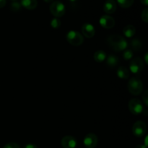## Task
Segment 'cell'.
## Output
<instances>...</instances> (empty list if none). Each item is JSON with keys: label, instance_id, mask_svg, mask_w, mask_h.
Returning <instances> with one entry per match:
<instances>
[{"label": "cell", "instance_id": "6da1fadb", "mask_svg": "<svg viewBox=\"0 0 148 148\" xmlns=\"http://www.w3.org/2000/svg\"><path fill=\"white\" fill-rule=\"evenodd\" d=\"M107 43L110 47L116 51H123L128 46V43L124 38L119 35H111L107 38Z\"/></svg>", "mask_w": 148, "mask_h": 148}, {"label": "cell", "instance_id": "7a4b0ae2", "mask_svg": "<svg viewBox=\"0 0 148 148\" xmlns=\"http://www.w3.org/2000/svg\"><path fill=\"white\" fill-rule=\"evenodd\" d=\"M129 92L134 95H138L143 90V83L140 79L137 77L131 78L127 85Z\"/></svg>", "mask_w": 148, "mask_h": 148}, {"label": "cell", "instance_id": "3957f363", "mask_svg": "<svg viewBox=\"0 0 148 148\" xmlns=\"http://www.w3.org/2000/svg\"><path fill=\"white\" fill-rule=\"evenodd\" d=\"M66 39L71 45L74 46H79L84 41L83 36L79 32L70 30L66 33Z\"/></svg>", "mask_w": 148, "mask_h": 148}, {"label": "cell", "instance_id": "277c9868", "mask_svg": "<svg viewBox=\"0 0 148 148\" xmlns=\"http://www.w3.org/2000/svg\"><path fill=\"white\" fill-rule=\"evenodd\" d=\"M49 10L55 17L58 18V17H62L65 14L66 9H65L64 4L62 1H53L49 7Z\"/></svg>", "mask_w": 148, "mask_h": 148}, {"label": "cell", "instance_id": "5b68a950", "mask_svg": "<svg viewBox=\"0 0 148 148\" xmlns=\"http://www.w3.org/2000/svg\"><path fill=\"white\" fill-rule=\"evenodd\" d=\"M129 109L134 115H140L144 111V106L141 101L137 98H133L129 102Z\"/></svg>", "mask_w": 148, "mask_h": 148}, {"label": "cell", "instance_id": "8992f818", "mask_svg": "<svg viewBox=\"0 0 148 148\" xmlns=\"http://www.w3.org/2000/svg\"><path fill=\"white\" fill-rule=\"evenodd\" d=\"M130 69L131 72L134 75H138L144 69V62L140 57H136L132 59L130 64Z\"/></svg>", "mask_w": 148, "mask_h": 148}, {"label": "cell", "instance_id": "52a82bcc", "mask_svg": "<svg viewBox=\"0 0 148 148\" xmlns=\"http://www.w3.org/2000/svg\"><path fill=\"white\" fill-rule=\"evenodd\" d=\"M147 132V126L143 121H137L132 127V132L137 137H142Z\"/></svg>", "mask_w": 148, "mask_h": 148}, {"label": "cell", "instance_id": "ba28073f", "mask_svg": "<svg viewBox=\"0 0 148 148\" xmlns=\"http://www.w3.org/2000/svg\"><path fill=\"white\" fill-rule=\"evenodd\" d=\"M98 137L93 133H89L85 137L83 144L87 148H95L98 145Z\"/></svg>", "mask_w": 148, "mask_h": 148}, {"label": "cell", "instance_id": "9c48e42d", "mask_svg": "<svg viewBox=\"0 0 148 148\" xmlns=\"http://www.w3.org/2000/svg\"><path fill=\"white\" fill-rule=\"evenodd\" d=\"M99 23L103 28L111 29L115 25V20L111 16L105 14L100 18Z\"/></svg>", "mask_w": 148, "mask_h": 148}, {"label": "cell", "instance_id": "30bf717a", "mask_svg": "<svg viewBox=\"0 0 148 148\" xmlns=\"http://www.w3.org/2000/svg\"><path fill=\"white\" fill-rule=\"evenodd\" d=\"M61 145L64 148H76L77 145V141L75 137L67 135L62 139Z\"/></svg>", "mask_w": 148, "mask_h": 148}, {"label": "cell", "instance_id": "8fae6325", "mask_svg": "<svg viewBox=\"0 0 148 148\" xmlns=\"http://www.w3.org/2000/svg\"><path fill=\"white\" fill-rule=\"evenodd\" d=\"M82 33L84 36L88 38H90L93 37L95 34V27L90 23H85L82 27Z\"/></svg>", "mask_w": 148, "mask_h": 148}, {"label": "cell", "instance_id": "7c38bea8", "mask_svg": "<svg viewBox=\"0 0 148 148\" xmlns=\"http://www.w3.org/2000/svg\"><path fill=\"white\" fill-rule=\"evenodd\" d=\"M117 4L114 0H106L104 3L103 10L106 14H113L116 12Z\"/></svg>", "mask_w": 148, "mask_h": 148}, {"label": "cell", "instance_id": "4fadbf2b", "mask_svg": "<svg viewBox=\"0 0 148 148\" xmlns=\"http://www.w3.org/2000/svg\"><path fill=\"white\" fill-rule=\"evenodd\" d=\"M20 4L24 8L32 10H35L37 7L38 1L37 0H21Z\"/></svg>", "mask_w": 148, "mask_h": 148}, {"label": "cell", "instance_id": "5bb4252c", "mask_svg": "<svg viewBox=\"0 0 148 148\" xmlns=\"http://www.w3.org/2000/svg\"><path fill=\"white\" fill-rule=\"evenodd\" d=\"M116 75L118 77H119L120 79H127L130 77V71L125 66H119V69H117Z\"/></svg>", "mask_w": 148, "mask_h": 148}, {"label": "cell", "instance_id": "9a60e30c", "mask_svg": "<svg viewBox=\"0 0 148 148\" xmlns=\"http://www.w3.org/2000/svg\"><path fill=\"white\" fill-rule=\"evenodd\" d=\"M130 45L132 49L134 51H140L143 48V43L139 38H134L130 40Z\"/></svg>", "mask_w": 148, "mask_h": 148}, {"label": "cell", "instance_id": "2e32d148", "mask_svg": "<svg viewBox=\"0 0 148 148\" xmlns=\"http://www.w3.org/2000/svg\"><path fill=\"white\" fill-rule=\"evenodd\" d=\"M136 28L134 25H128L126 27H124L123 30V33L127 38H132L135 35Z\"/></svg>", "mask_w": 148, "mask_h": 148}, {"label": "cell", "instance_id": "e0dca14e", "mask_svg": "<svg viewBox=\"0 0 148 148\" xmlns=\"http://www.w3.org/2000/svg\"><path fill=\"white\" fill-rule=\"evenodd\" d=\"M106 64L110 67H114L118 64L119 59L115 55L111 54L108 56H106Z\"/></svg>", "mask_w": 148, "mask_h": 148}, {"label": "cell", "instance_id": "ac0fdd59", "mask_svg": "<svg viewBox=\"0 0 148 148\" xmlns=\"http://www.w3.org/2000/svg\"><path fill=\"white\" fill-rule=\"evenodd\" d=\"M93 57L95 62H98V63H101V62H104L106 59V53L104 51L98 50L95 52Z\"/></svg>", "mask_w": 148, "mask_h": 148}, {"label": "cell", "instance_id": "d6986e66", "mask_svg": "<svg viewBox=\"0 0 148 148\" xmlns=\"http://www.w3.org/2000/svg\"><path fill=\"white\" fill-rule=\"evenodd\" d=\"M119 5L122 8H129L134 3V0H116Z\"/></svg>", "mask_w": 148, "mask_h": 148}, {"label": "cell", "instance_id": "ffe728a7", "mask_svg": "<svg viewBox=\"0 0 148 148\" xmlns=\"http://www.w3.org/2000/svg\"><path fill=\"white\" fill-rule=\"evenodd\" d=\"M134 53L133 51L130 49H127V50H124V53H123V57L125 60H130L133 58Z\"/></svg>", "mask_w": 148, "mask_h": 148}, {"label": "cell", "instance_id": "44dd1931", "mask_svg": "<svg viewBox=\"0 0 148 148\" xmlns=\"http://www.w3.org/2000/svg\"><path fill=\"white\" fill-rule=\"evenodd\" d=\"M51 26L54 29L59 28L61 26V21L57 18V17H54V18L52 19L51 21Z\"/></svg>", "mask_w": 148, "mask_h": 148}, {"label": "cell", "instance_id": "7402d4cb", "mask_svg": "<svg viewBox=\"0 0 148 148\" xmlns=\"http://www.w3.org/2000/svg\"><path fill=\"white\" fill-rule=\"evenodd\" d=\"M21 7L22 6L21 4H20V3H19L17 1H13L11 4V10H12V11H18Z\"/></svg>", "mask_w": 148, "mask_h": 148}, {"label": "cell", "instance_id": "603a6c76", "mask_svg": "<svg viewBox=\"0 0 148 148\" xmlns=\"http://www.w3.org/2000/svg\"><path fill=\"white\" fill-rule=\"evenodd\" d=\"M142 20L145 22V23H148V9L145 8L143 12H142L141 14Z\"/></svg>", "mask_w": 148, "mask_h": 148}, {"label": "cell", "instance_id": "cb8c5ba5", "mask_svg": "<svg viewBox=\"0 0 148 148\" xmlns=\"http://www.w3.org/2000/svg\"><path fill=\"white\" fill-rule=\"evenodd\" d=\"M3 148H20L18 144L15 143H9L6 144Z\"/></svg>", "mask_w": 148, "mask_h": 148}, {"label": "cell", "instance_id": "d4e9b609", "mask_svg": "<svg viewBox=\"0 0 148 148\" xmlns=\"http://www.w3.org/2000/svg\"><path fill=\"white\" fill-rule=\"evenodd\" d=\"M143 100L144 103L145 104L146 106H148V90H145L144 92V93L143 94Z\"/></svg>", "mask_w": 148, "mask_h": 148}, {"label": "cell", "instance_id": "484cf974", "mask_svg": "<svg viewBox=\"0 0 148 148\" xmlns=\"http://www.w3.org/2000/svg\"><path fill=\"white\" fill-rule=\"evenodd\" d=\"M23 148H38V147L36 145L32 144V143H29V144L25 145Z\"/></svg>", "mask_w": 148, "mask_h": 148}, {"label": "cell", "instance_id": "4316f807", "mask_svg": "<svg viewBox=\"0 0 148 148\" xmlns=\"http://www.w3.org/2000/svg\"><path fill=\"white\" fill-rule=\"evenodd\" d=\"M7 0H0V8H2L6 5Z\"/></svg>", "mask_w": 148, "mask_h": 148}, {"label": "cell", "instance_id": "83f0119b", "mask_svg": "<svg viewBox=\"0 0 148 148\" xmlns=\"http://www.w3.org/2000/svg\"><path fill=\"white\" fill-rule=\"evenodd\" d=\"M140 1H141L142 4H144V5L145 6L148 5V0H140Z\"/></svg>", "mask_w": 148, "mask_h": 148}, {"label": "cell", "instance_id": "f1b7e54d", "mask_svg": "<svg viewBox=\"0 0 148 148\" xmlns=\"http://www.w3.org/2000/svg\"><path fill=\"white\" fill-rule=\"evenodd\" d=\"M135 148H147L144 145H138L137 146H136Z\"/></svg>", "mask_w": 148, "mask_h": 148}, {"label": "cell", "instance_id": "f546056e", "mask_svg": "<svg viewBox=\"0 0 148 148\" xmlns=\"http://www.w3.org/2000/svg\"><path fill=\"white\" fill-rule=\"evenodd\" d=\"M43 1L46 3H51V2H53L54 0H43Z\"/></svg>", "mask_w": 148, "mask_h": 148}, {"label": "cell", "instance_id": "4dcf8cb0", "mask_svg": "<svg viewBox=\"0 0 148 148\" xmlns=\"http://www.w3.org/2000/svg\"><path fill=\"white\" fill-rule=\"evenodd\" d=\"M147 53H145V63H146V64H147Z\"/></svg>", "mask_w": 148, "mask_h": 148}, {"label": "cell", "instance_id": "1f68e13d", "mask_svg": "<svg viewBox=\"0 0 148 148\" xmlns=\"http://www.w3.org/2000/svg\"><path fill=\"white\" fill-rule=\"evenodd\" d=\"M69 1H76L77 0H69Z\"/></svg>", "mask_w": 148, "mask_h": 148}, {"label": "cell", "instance_id": "d6a6232c", "mask_svg": "<svg viewBox=\"0 0 148 148\" xmlns=\"http://www.w3.org/2000/svg\"><path fill=\"white\" fill-rule=\"evenodd\" d=\"M12 1H18V0H12Z\"/></svg>", "mask_w": 148, "mask_h": 148}]
</instances>
